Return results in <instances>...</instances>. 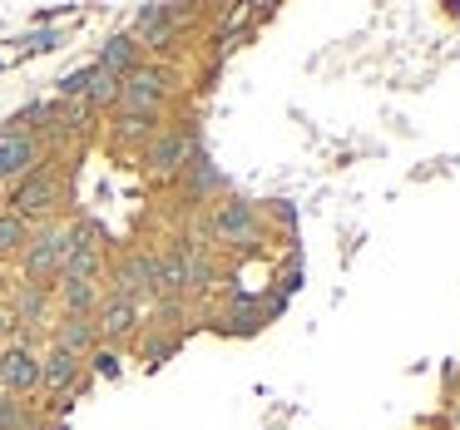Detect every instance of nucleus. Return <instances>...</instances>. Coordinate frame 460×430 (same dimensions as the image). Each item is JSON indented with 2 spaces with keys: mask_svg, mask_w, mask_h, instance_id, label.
Returning <instances> with one entry per match:
<instances>
[{
  "mask_svg": "<svg viewBox=\"0 0 460 430\" xmlns=\"http://www.w3.org/2000/svg\"><path fill=\"white\" fill-rule=\"evenodd\" d=\"M70 252H75V228H70V223H45V228H35L31 242H25V252H21L25 282H40V287H50V282L65 272Z\"/></svg>",
  "mask_w": 460,
  "mask_h": 430,
  "instance_id": "f257e3e1",
  "label": "nucleus"
},
{
  "mask_svg": "<svg viewBox=\"0 0 460 430\" xmlns=\"http://www.w3.org/2000/svg\"><path fill=\"white\" fill-rule=\"evenodd\" d=\"M173 80L164 65H139L119 80V114H164V100H169Z\"/></svg>",
  "mask_w": 460,
  "mask_h": 430,
  "instance_id": "f03ea898",
  "label": "nucleus"
},
{
  "mask_svg": "<svg viewBox=\"0 0 460 430\" xmlns=\"http://www.w3.org/2000/svg\"><path fill=\"white\" fill-rule=\"evenodd\" d=\"M193 159H199V134L193 129H159L144 149V169L154 179H179Z\"/></svg>",
  "mask_w": 460,
  "mask_h": 430,
  "instance_id": "7ed1b4c3",
  "label": "nucleus"
},
{
  "mask_svg": "<svg viewBox=\"0 0 460 430\" xmlns=\"http://www.w3.org/2000/svg\"><path fill=\"white\" fill-rule=\"evenodd\" d=\"M55 203H60V179H55L50 169L25 173V179L11 189V213H21L31 228H35V218H50Z\"/></svg>",
  "mask_w": 460,
  "mask_h": 430,
  "instance_id": "20e7f679",
  "label": "nucleus"
},
{
  "mask_svg": "<svg viewBox=\"0 0 460 430\" xmlns=\"http://www.w3.org/2000/svg\"><path fill=\"white\" fill-rule=\"evenodd\" d=\"M40 169V139L31 129H0V183H21Z\"/></svg>",
  "mask_w": 460,
  "mask_h": 430,
  "instance_id": "39448f33",
  "label": "nucleus"
},
{
  "mask_svg": "<svg viewBox=\"0 0 460 430\" xmlns=\"http://www.w3.org/2000/svg\"><path fill=\"white\" fill-rule=\"evenodd\" d=\"M258 228H262V213L248 198H223L213 208V238L218 242H258Z\"/></svg>",
  "mask_w": 460,
  "mask_h": 430,
  "instance_id": "423d86ee",
  "label": "nucleus"
},
{
  "mask_svg": "<svg viewBox=\"0 0 460 430\" xmlns=\"http://www.w3.org/2000/svg\"><path fill=\"white\" fill-rule=\"evenodd\" d=\"M0 386L11 391V396H31V391H40V351L11 341V347L0 351Z\"/></svg>",
  "mask_w": 460,
  "mask_h": 430,
  "instance_id": "0eeeda50",
  "label": "nucleus"
},
{
  "mask_svg": "<svg viewBox=\"0 0 460 430\" xmlns=\"http://www.w3.org/2000/svg\"><path fill=\"white\" fill-rule=\"evenodd\" d=\"M134 331H139V302H124L110 292L100 302V312H94V337H100V347H119Z\"/></svg>",
  "mask_w": 460,
  "mask_h": 430,
  "instance_id": "6e6552de",
  "label": "nucleus"
},
{
  "mask_svg": "<svg viewBox=\"0 0 460 430\" xmlns=\"http://www.w3.org/2000/svg\"><path fill=\"white\" fill-rule=\"evenodd\" d=\"M114 297H124V302L154 297V252H129V258H119V268H114Z\"/></svg>",
  "mask_w": 460,
  "mask_h": 430,
  "instance_id": "1a4fd4ad",
  "label": "nucleus"
},
{
  "mask_svg": "<svg viewBox=\"0 0 460 430\" xmlns=\"http://www.w3.org/2000/svg\"><path fill=\"white\" fill-rule=\"evenodd\" d=\"M80 381H84V361L80 356H70V351H60V347L40 351V391H50V396H70Z\"/></svg>",
  "mask_w": 460,
  "mask_h": 430,
  "instance_id": "9d476101",
  "label": "nucleus"
},
{
  "mask_svg": "<svg viewBox=\"0 0 460 430\" xmlns=\"http://www.w3.org/2000/svg\"><path fill=\"white\" fill-rule=\"evenodd\" d=\"M11 317H15V331H35L50 321V287L40 282H21L11 292Z\"/></svg>",
  "mask_w": 460,
  "mask_h": 430,
  "instance_id": "9b49d317",
  "label": "nucleus"
},
{
  "mask_svg": "<svg viewBox=\"0 0 460 430\" xmlns=\"http://www.w3.org/2000/svg\"><path fill=\"white\" fill-rule=\"evenodd\" d=\"M50 347H60V351H70V356H90L94 347H100V337H94V317H65L60 312V321L50 327Z\"/></svg>",
  "mask_w": 460,
  "mask_h": 430,
  "instance_id": "f8f14e48",
  "label": "nucleus"
},
{
  "mask_svg": "<svg viewBox=\"0 0 460 430\" xmlns=\"http://www.w3.org/2000/svg\"><path fill=\"white\" fill-rule=\"evenodd\" d=\"M55 297H60L65 317H94V312H100V302H104V292H100V282H70V277H60V282H55Z\"/></svg>",
  "mask_w": 460,
  "mask_h": 430,
  "instance_id": "ddd939ff",
  "label": "nucleus"
},
{
  "mask_svg": "<svg viewBox=\"0 0 460 430\" xmlns=\"http://www.w3.org/2000/svg\"><path fill=\"white\" fill-rule=\"evenodd\" d=\"M139 35H114L110 45L100 50V60H94V70H104V75H114V80H124L129 70H139Z\"/></svg>",
  "mask_w": 460,
  "mask_h": 430,
  "instance_id": "4468645a",
  "label": "nucleus"
},
{
  "mask_svg": "<svg viewBox=\"0 0 460 430\" xmlns=\"http://www.w3.org/2000/svg\"><path fill=\"white\" fill-rule=\"evenodd\" d=\"M31 233H35V228L21 218V213L0 208V258H21L25 242H31Z\"/></svg>",
  "mask_w": 460,
  "mask_h": 430,
  "instance_id": "2eb2a0df",
  "label": "nucleus"
},
{
  "mask_svg": "<svg viewBox=\"0 0 460 430\" xmlns=\"http://www.w3.org/2000/svg\"><path fill=\"white\" fill-rule=\"evenodd\" d=\"M179 179H183V189H189V198H208V193H223L218 169H213V163L203 159V154H199V159H193L189 169L179 173Z\"/></svg>",
  "mask_w": 460,
  "mask_h": 430,
  "instance_id": "dca6fc26",
  "label": "nucleus"
},
{
  "mask_svg": "<svg viewBox=\"0 0 460 430\" xmlns=\"http://www.w3.org/2000/svg\"><path fill=\"white\" fill-rule=\"evenodd\" d=\"M80 100H84V110H114L119 104V80L104 70H90V84H84Z\"/></svg>",
  "mask_w": 460,
  "mask_h": 430,
  "instance_id": "f3484780",
  "label": "nucleus"
},
{
  "mask_svg": "<svg viewBox=\"0 0 460 430\" xmlns=\"http://www.w3.org/2000/svg\"><path fill=\"white\" fill-rule=\"evenodd\" d=\"M154 134H159V114H119V124H114L119 144H149Z\"/></svg>",
  "mask_w": 460,
  "mask_h": 430,
  "instance_id": "a211bd4d",
  "label": "nucleus"
},
{
  "mask_svg": "<svg viewBox=\"0 0 460 430\" xmlns=\"http://www.w3.org/2000/svg\"><path fill=\"white\" fill-rule=\"evenodd\" d=\"M90 70H94V65H84V70L65 75V80H60V94H65V100H80V94H84V84H90Z\"/></svg>",
  "mask_w": 460,
  "mask_h": 430,
  "instance_id": "6ab92c4d",
  "label": "nucleus"
},
{
  "mask_svg": "<svg viewBox=\"0 0 460 430\" xmlns=\"http://www.w3.org/2000/svg\"><path fill=\"white\" fill-rule=\"evenodd\" d=\"M268 218L278 223V228H292V223H297V208H292L288 198H278V203H268Z\"/></svg>",
  "mask_w": 460,
  "mask_h": 430,
  "instance_id": "aec40b11",
  "label": "nucleus"
},
{
  "mask_svg": "<svg viewBox=\"0 0 460 430\" xmlns=\"http://www.w3.org/2000/svg\"><path fill=\"white\" fill-rule=\"evenodd\" d=\"M15 337V317H11V307H0V341H11Z\"/></svg>",
  "mask_w": 460,
  "mask_h": 430,
  "instance_id": "412c9836",
  "label": "nucleus"
},
{
  "mask_svg": "<svg viewBox=\"0 0 460 430\" xmlns=\"http://www.w3.org/2000/svg\"><path fill=\"white\" fill-rule=\"evenodd\" d=\"M450 426L460 430V400H456V406H450Z\"/></svg>",
  "mask_w": 460,
  "mask_h": 430,
  "instance_id": "4be33fe9",
  "label": "nucleus"
},
{
  "mask_svg": "<svg viewBox=\"0 0 460 430\" xmlns=\"http://www.w3.org/2000/svg\"><path fill=\"white\" fill-rule=\"evenodd\" d=\"M0 208H5V203H0Z\"/></svg>",
  "mask_w": 460,
  "mask_h": 430,
  "instance_id": "5701e85b",
  "label": "nucleus"
}]
</instances>
